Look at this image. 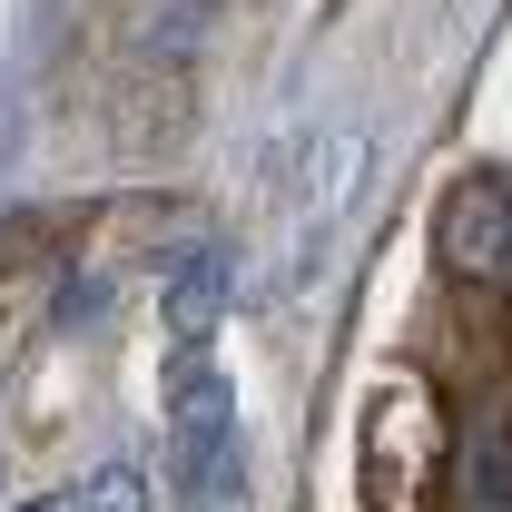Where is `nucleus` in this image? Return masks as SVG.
I'll use <instances>...</instances> for the list:
<instances>
[{
  "label": "nucleus",
  "mask_w": 512,
  "mask_h": 512,
  "mask_svg": "<svg viewBox=\"0 0 512 512\" xmlns=\"http://www.w3.org/2000/svg\"><path fill=\"white\" fill-rule=\"evenodd\" d=\"M434 473H444V404L414 375H384L375 414H365V483H375V503H424Z\"/></svg>",
  "instance_id": "nucleus-1"
},
{
  "label": "nucleus",
  "mask_w": 512,
  "mask_h": 512,
  "mask_svg": "<svg viewBox=\"0 0 512 512\" xmlns=\"http://www.w3.org/2000/svg\"><path fill=\"white\" fill-rule=\"evenodd\" d=\"M10 138H20V119H10V99H0V158H10Z\"/></svg>",
  "instance_id": "nucleus-7"
},
{
  "label": "nucleus",
  "mask_w": 512,
  "mask_h": 512,
  "mask_svg": "<svg viewBox=\"0 0 512 512\" xmlns=\"http://www.w3.org/2000/svg\"><path fill=\"white\" fill-rule=\"evenodd\" d=\"M20 512H50V503H20Z\"/></svg>",
  "instance_id": "nucleus-8"
},
{
  "label": "nucleus",
  "mask_w": 512,
  "mask_h": 512,
  "mask_svg": "<svg viewBox=\"0 0 512 512\" xmlns=\"http://www.w3.org/2000/svg\"><path fill=\"white\" fill-rule=\"evenodd\" d=\"M227 306H237V256H227V247H207V237H197V247L168 256V276H158V325H168L188 355L227 325Z\"/></svg>",
  "instance_id": "nucleus-4"
},
{
  "label": "nucleus",
  "mask_w": 512,
  "mask_h": 512,
  "mask_svg": "<svg viewBox=\"0 0 512 512\" xmlns=\"http://www.w3.org/2000/svg\"><path fill=\"white\" fill-rule=\"evenodd\" d=\"M168 463H178V493H188V503H207V493L237 483V394H227L217 375H197V365H188V384H178Z\"/></svg>",
  "instance_id": "nucleus-2"
},
{
  "label": "nucleus",
  "mask_w": 512,
  "mask_h": 512,
  "mask_svg": "<svg viewBox=\"0 0 512 512\" xmlns=\"http://www.w3.org/2000/svg\"><path fill=\"white\" fill-rule=\"evenodd\" d=\"M434 247H444L453 276L503 286L512 276V178H463L444 197V217H434Z\"/></svg>",
  "instance_id": "nucleus-3"
},
{
  "label": "nucleus",
  "mask_w": 512,
  "mask_h": 512,
  "mask_svg": "<svg viewBox=\"0 0 512 512\" xmlns=\"http://www.w3.org/2000/svg\"><path fill=\"white\" fill-rule=\"evenodd\" d=\"M69 512H148V473H138V463H109V473L79 483V503H69Z\"/></svg>",
  "instance_id": "nucleus-5"
},
{
  "label": "nucleus",
  "mask_w": 512,
  "mask_h": 512,
  "mask_svg": "<svg viewBox=\"0 0 512 512\" xmlns=\"http://www.w3.org/2000/svg\"><path fill=\"white\" fill-rule=\"evenodd\" d=\"M503 434H512V414H503Z\"/></svg>",
  "instance_id": "nucleus-9"
},
{
  "label": "nucleus",
  "mask_w": 512,
  "mask_h": 512,
  "mask_svg": "<svg viewBox=\"0 0 512 512\" xmlns=\"http://www.w3.org/2000/svg\"><path fill=\"white\" fill-rule=\"evenodd\" d=\"M79 316H99V286H89V276H69V286H60V325H79Z\"/></svg>",
  "instance_id": "nucleus-6"
}]
</instances>
